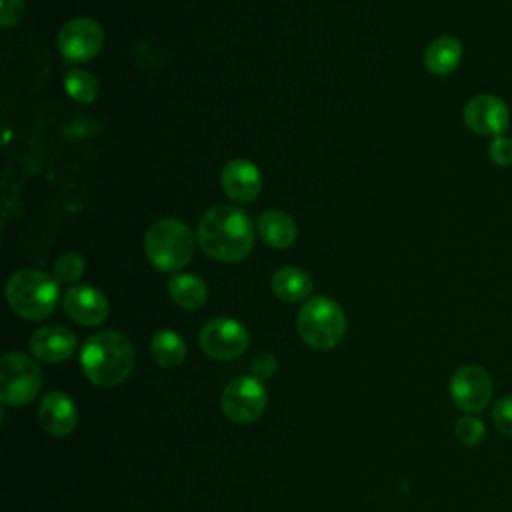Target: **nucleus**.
Masks as SVG:
<instances>
[{"mask_svg": "<svg viewBox=\"0 0 512 512\" xmlns=\"http://www.w3.org/2000/svg\"><path fill=\"white\" fill-rule=\"evenodd\" d=\"M260 238L272 248H288L296 240V222L280 210H266L256 222Z\"/></svg>", "mask_w": 512, "mask_h": 512, "instance_id": "a211bd4d", "label": "nucleus"}, {"mask_svg": "<svg viewBox=\"0 0 512 512\" xmlns=\"http://www.w3.org/2000/svg\"><path fill=\"white\" fill-rule=\"evenodd\" d=\"M22 14H24V0H2V10H0L2 28L16 26Z\"/></svg>", "mask_w": 512, "mask_h": 512, "instance_id": "a878e982", "label": "nucleus"}, {"mask_svg": "<svg viewBox=\"0 0 512 512\" xmlns=\"http://www.w3.org/2000/svg\"><path fill=\"white\" fill-rule=\"evenodd\" d=\"M300 338L314 350H330L346 334V316L338 302L328 296H312L298 312Z\"/></svg>", "mask_w": 512, "mask_h": 512, "instance_id": "39448f33", "label": "nucleus"}, {"mask_svg": "<svg viewBox=\"0 0 512 512\" xmlns=\"http://www.w3.org/2000/svg\"><path fill=\"white\" fill-rule=\"evenodd\" d=\"M276 368H278V362H276V358L272 356V354H268V352H262V354H258L254 360H252V374L258 378V380H268V378H272L274 376V372H276Z\"/></svg>", "mask_w": 512, "mask_h": 512, "instance_id": "bb28decb", "label": "nucleus"}, {"mask_svg": "<svg viewBox=\"0 0 512 512\" xmlns=\"http://www.w3.org/2000/svg\"><path fill=\"white\" fill-rule=\"evenodd\" d=\"M220 184L230 200L248 204L262 190V174L254 162L246 158H234L222 168Z\"/></svg>", "mask_w": 512, "mask_h": 512, "instance_id": "4468645a", "label": "nucleus"}, {"mask_svg": "<svg viewBox=\"0 0 512 512\" xmlns=\"http://www.w3.org/2000/svg\"><path fill=\"white\" fill-rule=\"evenodd\" d=\"M28 346H30V352L34 358L48 362V364H56V362L68 360L76 352L78 338L66 326L48 324V326H40L38 330L32 332Z\"/></svg>", "mask_w": 512, "mask_h": 512, "instance_id": "ddd939ff", "label": "nucleus"}, {"mask_svg": "<svg viewBox=\"0 0 512 512\" xmlns=\"http://www.w3.org/2000/svg\"><path fill=\"white\" fill-rule=\"evenodd\" d=\"M42 388L38 364L22 352H6L0 358V402L4 406H26Z\"/></svg>", "mask_w": 512, "mask_h": 512, "instance_id": "423d86ee", "label": "nucleus"}, {"mask_svg": "<svg viewBox=\"0 0 512 512\" xmlns=\"http://www.w3.org/2000/svg\"><path fill=\"white\" fill-rule=\"evenodd\" d=\"M38 420L44 432H48L50 436L66 438L74 432L78 424V408L66 392L52 390L40 402Z\"/></svg>", "mask_w": 512, "mask_h": 512, "instance_id": "2eb2a0df", "label": "nucleus"}, {"mask_svg": "<svg viewBox=\"0 0 512 512\" xmlns=\"http://www.w3.org/2000/svg\"><path fill=\"white\" fill-rule=\"evenodd\" d=\"M104 44L102 26L88 16L68 20L58 32V50L66 62L82 64L92 60Z\"/></svg>", "mask_w": 512, "mask_h": 512, "instance_id": "1a4fd4ad", "label": "nucleus"}, {"mask_svg": "<svg viewBox=\"0 0 512 512\" xmlns=\"http://www.w3.org/2000/svg\"><path fill=\"white\" fill-rule=\"evenodd\" d=\"M64 312L80 326H98L108 318V298L94 286H72L62 300Z\"/></svg>", "mask_w": 512, "mask_h": 512, "instance_id": "f8f14e48", "label": "nucleus"}, {"mask_svg": "<svg viewBox=\"0 0 512 512\" xmlns=\"http://www.w3.org/2000/svg\"><path fill=\"white\" fill-rule=\"evenodd\" d=\"M8 140H10V130H6V132H4V144H6Z\"/></svg>", "mask_w": 512, "mask_h": 512, "instance_id": "cd10ccee", "label": "nucleus"}, {"mask_svg": "<svg viewBox=\"0 0 512 512\" xmlns=\"http://www.w3.org/2000/svg\"><path fill=\"white\" fill-rule=\"evenodd\" d=\"M268 404V392L256 376H238L226 384L220 396L224 416L236 424H250L262 416Z\"/></svg>", "mask_w": 512, "mask_h": 512, "instance_id": "0eeeda50", "label": "nucleus"}, {"mask_svg": "<svg viewBox=\"0 0 512 512\" xmlns=\"http://www.w3.org/2000/svg\"><path fill=\"white\" fill-rule=\"evenodd\" d=\"M488 158L500 168L512 166V138L506 134L494 136L488 144Z\"/></svg>", "mask_w": 512, "mask_h": 512, "instance_id": "393cba45", "label": "nucleus"}, {"mask_svg": "<svg viewBox=\"0 0 512 512\" xmlns=\"http://www.w3.org/2000/svg\"><path fill=\"white\" fill-rule=\"evenodd\" d=\"M84 270H86L84 258L76 252H66L58 256V260L54 262L52 276L58 284H72L84 276Z\"/></svg>", "mask_w": 512, "mask_h": 512, "instance_id": "4be33fe9", "label": "nucleus"}, {"mask_svg": "<svg viewBox=\"0 0 512 512\" xmlns=\"http://www.w3.org/2000/svg\"><path fill=\"white\" fill-rule=\"evenodd\" d=\"M270 288L282 302H302L312 294L314 282L306 270L284 266L272 274Z\"/></svg>", "mask_w": 512, "mask_h": 512, "instance_id": "f3484780", "label": "nucleus"}, {"mask_svg": "<svg viewBox=\"0 0 512 512\" xmlns=\"http://www.w3.org/2000/svg\"><path fill=\"white\" fill-rule=\"evenodd\" d=\"M462 118L474 134L494 138L506 134L510 126V108L494 94H478L466 102Z\"/></svg>", "mask_w": 512, "mask_h": 512, "instance_id": "9b49d317", "label": "nucleus"}, {"mask_svg": "<svg viewBox=\"0 0 512 512\" xmlns=\"http://www.w3.org/2000/svg\"><path fill=\"white\" fill-rule=\"evenodd\" d=\"M168 294L174 304L186 310L202 308L208 300V286L196 274H176L168 282Z\"/></svg>", "mask_w": 512, "mask_h": 512, "instance_id": "6ab92c4d", "label": "nucleus"}, {"mask_svg": "<svg viewBox=\"0 0 512 512\" xmlns=\"http://www.w3.org/2000/svg\"><path fill=\"white\" fill-rule=\"evenodd\" d=\"M484 432H486L484 422L476 416H462L454 426V434H456L458 442L464 446H470V448L480 444V440L484 438Z\"/></svg>", "mask_w": 512, "mask_h": 512, "instance_id": "5701e85b", "label": "nucleus"}, {"mask_svg": "<svg viewBox=\"0 0 512 512\" xmlns=\"http://www.w3.org/2000/svg\"><path fill=\"white\" fill-rule=\"evenodd\" d=\"M196 232L202 252L220 262H240L254 248V224L248 214L234 204L208 208Z\"/></svg>", "mask_w": 512, "mask_h": 512, "instance_id": "f257e3e1", "label": "nucleus"}, {"mask_svg": "<svg viewBox=\"0 0 512 512\" xmlns=\"http://www.w3.org/2000/svg\"><path fill=\"white\" fill-rule=\"evenodd\" d=\"M144 252L156 270L176 272L192 260V230L182 220L162 218L148 228L144 236Z\"/></svg>", "mask_w": 512, "mask_h": 512, "instance_id": "20e7f679", "label": "nucleus"}, {"mask_svg": "<svg viewBox=\"0 0 512 512\" xmlns=\"http://www.w3.org/2000/svg\"><path fill=\"white\" fill-rule=\"evenodd\" d=\"M200 348L214 360H234L246 352L250 336L242 322L234 318H212L198 334Z\"/></svg>", "mask_w": 512, "mask_h": 512, "instance_id": "6e6552de", "label": "nucleus"}, {"mask_svg": "<svg viewBox=\"0 0 512 512\" xmlns=\"http://www.w3.org/2000/svg\"><path fill=\"white\" fill-rule=\"evenodd\" d=\"M58 282L36 268L16 270L6 282V300L24 320H44L58 304Z\"/></svg>", "mask_w": 512, "mask_h": 512, "instance_id": "7ed1b4c3", "label": "nucleus"}, {"mask_svg": "<svg viewBox=\"0 0 512 512\" xmlns=\"http://www.w3.org/2000/svg\"><path fill=\"white\" fill-rule=\"evenodd\" d=\"M492 422L496 432L504 438H512V396H502L492 408Z\"/></svg>", "mask_w": 512, "mask_h": 512, "instance_id": "b1692460", "label": "nucleus"}, {"mask_svg": "<svg viewBox=\"0 0 512 512\" xmlns=\"http://www.w3.org/2000/svg\"><path fill=\"white\" fill-rule=\"evenodd\" d=\"M450 398L466 414L482 412L492 398V378L478 364L460 366L450 378Z\"/></svg>", "mask_w": 512, "mask_h": 512, "instance_id": "9d476101", "label": "nucleus"}, {"mask_svg": "<svg viewBox=\"0 0 512 512\" xmlns=\"http://www.w3.org/2000/svg\"><path fill=\"white\" fill-rule=\"evenodd\" d=\"M152 358L162 368H176L186 358V342L174 330H160L150 342Z\"/></svg>", "mask_w": 512, "mask_h": 512, "instance_id": "aec40b11", "label": "nucleus"}, {"mask_svg": "<svg viewBox=\"0 0 512 512\" xmlns=\"http://www.w3.org/2000/svg\"><path fill=\"white\" fill-rule=\"evenodd\" d=\"M462 60V44L456 36L444 34L434 38L424 50V66L434 76L452 74Z\"/></svg>", "mask_w": 512, "mask_h": 512, "instance_id": "dca6fc26", "label": "nucleus"}, {"mask_svg": "<svg viewBox=\"0 0 512 512\" xmlns=\"http://www.w3.org/2000/svg\"><path fill=\"white\" fill-rule=\"evenodd\" d=\"M64 88L76 102L90 104L98 96V80L92 72L82 68H70L64 74Z\"/></svg>", "mask_w": 512, "mask_h": 512, "instance_id": "412c9836", "label": "nucleus"}, {"mask_svg": "<svg viewBox=\"0 0 512 512\" xmlns=\"http://www.w3.org/2000/svg\"><path fill=\"white\" fill-rule=\"evenodd\" d=\"M134 360L136 354L132 342L116 330L98 332L86 338L80 348L82 372L100 388H114L122 384L130 376Z\"/></svg>", "mask_w": 512, "mask_h": 512, "instance_id": "f03ea898", "label": "nucleus"}]
</instances>
